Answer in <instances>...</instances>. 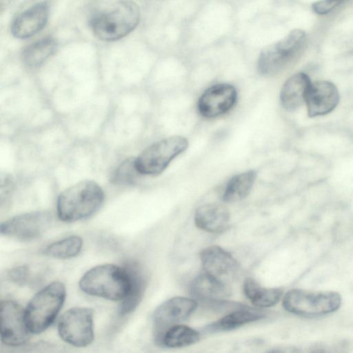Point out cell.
Instances as JSON below:
<instances>
[{"instance_id":"obj_1","label":"cell","mask_w":353,"mask_h":353,"mask_svg":"<svg viewBox=\"0 0 353 353\" xmlns=\"http://www.w3.org/2000/svg\"><path fill=\"white\" fill-rule=\"evenodd\" d=\"M140 19L137 5L130 1L102 2L90 17V26L99 39L112 41L130 34L137 27Z\"/></svg>"},{"instance_id":"obj_2","label":"cell","mask_w":353,"mask_h":353,"mask_svg":"<svg viewBox=\"0 0 353 353\" xmlns=\"http://www.w3.org/2000/svg\"><path fill=\"white\" fill-rule=\"evenodd\" d=\"M104 192L94 181H81L63 190L57 199L59 218L74 222L92 216L101 206Z\"/></svg>"},{"instance_id":"obj_3","label":"cell","mask_w":353,"mask_h":353,"mask_svg":"<svg viewBox=\"0 0 353 353\" xmlns=\"http://www.w3.org/2000/svg\"><path fill=\"white\" fill-rule=\"evenodd\" d=\"M85 293L106 299L123 300L129 290V279L123 267L114 264L95 266L86 272L79 281Z\"/></svg>"},{"instance_id":"obj_4","label":"cell","mask_w":353,"mask_h":353,"mask_svg":"<svg viewBox=\"0 0 353 353\" xmlns=\"http://www.w3.org/2000/svg\"><path fill=\"white\" fill-rule=\"evenodd\" d=\"M65 298V288L60 281H54L38 292L29 302L25 316L31 333L45 331L54 321Z\"/></svg>"},{"instance_id":"obj_5","label":"cell","mask_w":353,"mask_h":353,"mask_svg":"<svg viewBox=\"0 0 353 353\" xmlns=\"http://www.w3.org/2000/svg\"><path fill=\"white\" fill-rule=\"evenodd\" d=\"M341 301V294L336 292L292 289L284 295L283 306L290 313L315 317L336 312Z\"/></svg>"},{"instance_id":"obj_6","label":"cell","mask_w":353,"mask_h":353,"mask_svg":"<svg viewBox=\"0 0 353 353\" xmlns=\"http://www.w3.org/2000/svg\"><path fill=\"white\" fill-rule=\"evenodd\" d=\"M305 40V32L295 29L279 41L266 46L258 60L259 72L270 76L282 71L300 52Z\"/></svg>"},{"instance_id":"obj_7","label":"cell","mask_w":353,"mask_h":353,"mask_svg":"<svg viewBox=\"0 0 353 353\" xmlns=\"http://www.w3.org/2000/svg\"><path fill=\"white\" fill-rule=\"evenodd\" d=\"M183 137L174 136L162 139L145 148L135 159L140 174L154 176L161 174L176 157L188 147Z\"/></svg>"},{"instance_id":"obj_8","label":"cell","mask_w":353,"mask_h":353,"mask_svg":"<svg viewBox=\"0 0 353 353\" xmlns=\"http://www.w3.org/2000/svg\"><path fill=\"white\" fill-rule=\"evenodd\" d=\"M93 314L91 308L76 307L67 310L58 323L60 337L75 347H86L94 339Z\"/></svg>"},{"instance_id":"obj_9","label":"cell","mask_w":353,"mask_h":353,"mask_svg":"<svg viewBox=\"0 0 353 353\" xmlns=\"http://www.w3.org/2000/svg\"><path fill=\"white\" fill-rule=\"evenodd\" d=\"M52 214L44 210L33 211L14 216L1 224V234L21 241L36 239L50 228Z\"/></svg>"},{"instance_id":"obj_10","label":"cell","mask_w":353,"mask_h":353,"mask_svg":"<svg viewBox=\"0 0 353 353\" xmlns=\"http://www.w3.org/2000/svg\"><path fill=\"white\" fill-rule=\"evenodd\" d=\"M1 341L9 346H19L29 339L31 333L28 327L25 310L16 302L1 303Z\"/></svg>"},{"instance_id":"obj_11","label":"cell","mask_w":353,"mask_h":353,"mask_svg":"<svg viewBox=\"0 0 353 353\" xmlns=\"http://www.w3.org/2000/svg\"><path fill=\"white\" fill-rule=\"evenodd\" d=\"M204 272L226 283L234 279L240 270V265L228 251L219 245H210L200 254Z\"/></svg>"},{"instance_id":"obj_12","label":"cell","mask_w":353,"mask_h":353,"mask_svg":"<svg viewBox=\"0 0 353 353\" xmlns=\"http://www.w3.org/2000/svg\"><path fill=\"white\" fill-rule=\"evenodd\" d=\"M237 93L228 83H219L208 88L200 97L198 109L207 118L220 116L228 112L235 104Z\"/></svg>"},{"instance_id":"obj_13","label":"cell","mask_w":353,"mask_h":353,"mask_svg":"<svg viewBox=\"0 0 353 353\" xmlns=\"http://www.w3.org/2000/svg\"><path fill=\"white\" fill-rule=\"evenodd\" d=\"M339 93L336 85L328 81L312 83L305 104L310 117L323 116L331 112L339 102Z\"/></svg>"},{"instance_id":"obj_14","label":"cell","mask_w":353,"mask_h":353,"mask_svg":"<svg viewBox=\"0 0 353 353\" xmlns=\"http://www.w3.org/2000/svg\"><path fill=\"white\" fill-rule=\"evenodd\" d=\"M194 299L176 296L161 303L154 313L156 336L161 334L166 325L187 319L196 309Z\"/></svg>"},{"instance_id":"obj_15","label":"cell","mask_w":353,"mask_h":353,"mask_svg":"<svg viewBox=\"0 0 353 353\" xmlns=\"http://www.w3.org/2000/svg\"><path fill=\"white\" fill-rule=\"evenodd\" d=\"M49 12V6L46 2L34 4L13 20L12 34L21 39L33 36L44 28L48 20Z\"/></svg>"},{"instance_id":"obj_16","label":"cell","mask_w":353,"mask_h":353,"mask_svg":"<svg viewBox=\"0 0 353 353\" xmlns=\"http://www.w3.org/2000/svg\"><path fill=\"white\" fill-rule=\"evenodd\" d=\"M129 279V290L120 306V314L125 315L134 310L141 301L147 285V276L141 265L127 261L123 265Z\"/></svg>"},{"instance_id":"obj_17","label":"cell","mask_w":353,"mask_h":353,"mask_svg":"<svg viewBox=\"0 0 353 353\" xmlns=\"http://www.w3.org/2000/svg\"><path fill=\"white\" fill-rule=\"evenodd\" d=\"M229 210L217 203H206L199 206L194 214L196 226L209 233L220 234L225 232L230 223Z\"/></svg>"},{"instance_id":"obj_18","label":"cell","mask_w":353,"mask_h":353,"mask_svg":"<svg viewBox=\"0 0 353 353\" xmlns=\"http://www.w3.org/2000/svg\"><path fill=\"white\" fill-rule=\"evenodd\" d=\"M312 82L303 72L290 77L283 84L280 100L282 106L288 111H293L305 103L306 97Z\"/></svg>"},{"instance_id":"obj_19","label":"cell","mask_w":353,"mask_h":353,"mask_svg":"<svg viewBox=\"0 0 353 353\" xmlns=\"http://www.w3.org/2000/svg\"><path fill=\"white\" fill-rule=\"evenodd\" d=\"M190 292L200 300L219 301L229 295V289L226 283L203 272L192 281Z\"/></svg>"},{"instance_id":"obj_20","label":"cell","mask_w":353,"mask_h":353,"mask_svg":"<svg viewBox=\"0 0 353 353\" xmlns=\"http://www.w3.org/2000/svg\"><path fill=\"white\" fill-rule=\"evenodd\" d=\"M256 177V172L253 170L233 176L224 188L223 201L226 203H234L246 198L251 192Z\"/></svg>"},{"instance_id":"obj_21","label":"cell","mask_w":353,"mask_h":353,"mask_svg":"<svg viewBox=\"0 0 353 353\" xmlns=\"http://www.w3.org/2000/svg\"><path fill=\"white\" fill-rule=\"evenodd\" d=\"M57 43L51 37L43 38L28 46L22 52L23 63L29 68H37L56 51Z\"/></svg>"},{"instance_id":"obj_22","label":"cell","mask_w":353,"mask_h":353,"mask_svg":"<svg viewBox=\"0 0 353 353\" xmlns=\"http://www.w3.org/2000/svg\"><path fill=\"white\" fill-rule=\"evenodd\" d=\"M243 292L253 305L260 307H269L276 305L283 295L281 289L263 288L251 278L245 280Z\"/></svg>"},{"instance_id":"obj_23","label":"cell","mask_w":353,"mask_h":353,"mask_svg":"<svg viewBox=\"0 0 353 353\" xmlns=\"http://www.w3.org/2000/svg\"><path fill=\"white\" fill-rule=\"evenodd\" d=\"M263 317L264 314L258 311L239 310L211 323L206 329L208 331L212 332L232 330Z\"/></svg>"},{"instance_id":"obj_24","label":"cell","mask_w":353,"mask_h":353,"mask_svg":"<svg viewBox=\"0 0 353 353\" xmlns=\"http://www.w3.org/2000/svg\"><path fill=\"white\" fill-rule=\"evenodd\" d=\"M200 335L193 328L176 325L165 332L159 340L167 347L172 348L183 347L199 341Z\"/></svg>"},{"instance_id":"obj_25","label":"cell","mask_w":353,"mask_h":353,"mask_svg":"<svg viewBox=\"0 0 353 353\" xmlns=\"http://www.w3.org/2000/svg\"><path fill=\"white\" fill-rule=\"evenodd\" d=\"M82 246V239L73 235L48 245L45 248L43 253L53 258L66 259L77 256Z\"/></svg>"},{"instance_id":"obj_26","label":"cell","mask_w":353,"mask_h":353,"mask_svg":"<svg viewBox=\"0 0 353 353\" xmlns=\"http://www.w3.org/2000/svg\"><path fill=\"white\" fill-rule=\"evenodd\" d=\"M139 174L136 168L135 159L130 158L117 168L111 180L113 183L117 185H132L136 182Z\"/></svg>"},{"instance_id":"obj_27","label":"cell","mask_w":353,"mask_h":353,"mask_svg":"<svg viewBox=\"0 0 353 353\" xmlns=\"http://www.w3.org/2000/svg\"><path fill=\"white\" fill-rule=\"evenodd\" d=\"M30 270L28 265H23L11 269L8 272L9 277L17 283H25L28 279Z\"/></svg>"},{"instance_id":"obj_28","label":"cell","mask_w":353,"mask_h":353,"mask_svg":"<svg viewBox=\"0 0 353 353\" xmlns=\"http://www.w3.org/2000/svg\"><path fill=\"white\" fill-rule=\"evenodd\" d=\"M341 1H321L313 4V10L319 14H325L338 6Z\"/></svg>"},{"instance_id":"obj_29","label":"cell","mask_w":353,"mask_h":353,"mask_svg":"<svg viewBox=\"0 0 353 353\" xmlns=\"http://www.w3.org/2000/svg\"><path fill=\"white\" fill-rule=\"evenodd\" d=\"M265 353H285L281 349L274 348L267 351Z\"/></svg>"},{"instance_id":"obj_30","label":"cell","mask_w":353,"mask_h":353,"mask_svg":"<svg viewBox=\"0 0 353 353\" xmlns=\"http://www.w3.org/2000/svg\"><path fill=\"white\" fill-rule=\"evenodd\" d=\"M314 353H321V350H315Z\"/></svg>"}]
</instances>
